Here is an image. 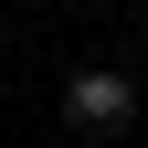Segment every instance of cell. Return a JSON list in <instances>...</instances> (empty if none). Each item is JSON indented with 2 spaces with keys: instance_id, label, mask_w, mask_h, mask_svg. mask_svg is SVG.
<instances>
[{
  "instance_id": "cell-1",
  "label": "cell",
  "mask_w": 148,
  "mask_h": 148,
  "mask_svg": "<svg viewBox=\"0 0 148 148\" xmlns=\"http://www.w3.org/2000/svg\"><path fill=\"white\" fill-rule=\"evenodd\" d=\"M64 127L74 138H127V127H138V85H127L116 64H74L64 74Z\"/></svg>"
}]
</instances>
